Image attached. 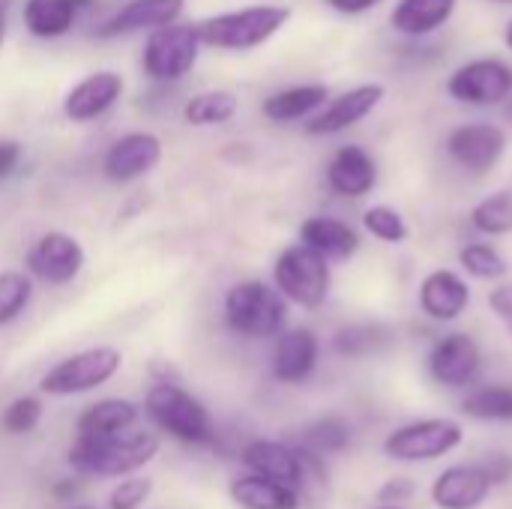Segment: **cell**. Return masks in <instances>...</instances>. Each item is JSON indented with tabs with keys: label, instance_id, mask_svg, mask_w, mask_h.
Instances as JSON below:
<instances>
[{
	"label": "cell",
	"instance_id": "obj_4",
	"mask_svg": "<svg viewBox=\"0 0 512 509\" xmlns=\"http://www.w3.org/2000/svg\"><path fill=\"white\" fill-rule=\"evenodd\" d=\"M225 321L246 339H270L279 336L288 321V300L279 288L249 279L225 294Z\"/></svg>",
	"mask_w": 512,
	"mask_h": 509
},
{
	"label": "cell",
	"instance_id": "obj_1",
	"mask_svg": "<svg viewBox=\"0 0 512 509\" xmlns=\"http://www.w3.org/2000/svg\"><path fill=\"white\" fill-rule=\"evenodd\" d=\"M159 456V441L150 432H120L105 438H87L75 435L72 450L66 456L69 468L81 477H129L144 471Z\"/></svg>",
	"mask_w": 512,
	"mask_h": 509
},
{
	"label": "cell",
	"instance_id": "obj_21",
	"mask_svg": "<svg viewBox=\"0 0 512 509\" xmlns=\"http://www.w3.org/2000/svg\"><path fill=\"white\" fill-rule=\"evenodd\" d=\"M183 6L186 0H129L99 27V36L108 39L120 33H138V30H156L174 24L183 15Z\"/></svg>",
	"mask_w": 512,
	"mask_h": 509
},
{
	"label": "cell",
	"instance_id": "obj_6",
	"mask_svg": "<svg viewBox=\"0 0 512 509\" xmlns=\"http://www.w3.org/2000/svg\"><path fill=\"white\" fill-rule=\"evenodd\" d=\"M123 366V354L117 348L99 345V348H87L78 351L66 360H60L54 369H48V375L39 381V390L48 396H78V393H90L102 384H108Z\"/></svg>",
	"mask_w": 512,
	"mask_h": 509
},
{
	"label": "cell",
	"instance_id": "obj_37",
	"mask_svg": "<svg viewBox=\"0 0 512 509\" xmlns=\"http://www.w3.org/2000/svg\"><path fill=\"white\" fill-rule=\"evenodd\" d=\"M153 492V480L150 477H138L129 474L120 480V486L108 495V509H141L147 504Z\"/></svg>",
	"mask_w": 512,
	"mask_h": 509
},
{
	"label": "cell",
	"instance_id": "obj_38",
	"mask_svg": "<svg viewBox=\"0 0 512 509\" xmlns=\"http://www.w3.org/2000/svg\"><path fill=\"white\" fill-rule=\"evenodd\" d=\"M480 468L486 471V477L492 480V486L495 483H507L512 477V456H507V453H492V456H486L480 462Z\"/></svg>",
	"mask_w": 512,
	"mask_h": 509
},
{
	"label": "cell",
	"instance_id": "obj_32",
	"mask_svg": "<svg viewBox=\"0 0 512 509\" xmlns=\"http://www.w3.org/2000/svg\"><path fill=\"white\" fill-rule=\"evenodd\" d=\"M459 264L468 276L474 279H483V282H492V279H504L510 273V264L507 258L489 246V243H468L462 252H459Z\"/></svg>",
	"mask_w": 512,
	"mask_h": 509
},
{
	"label": "cell",
	"instance_id": "obj_42",
	"mask_svg": "<svg viewBox=\"0 0 512 509\" xmlns=\"http://www.w3.org/2000/svg\"><path fill=\"white\" fill-rule=\"evenodd\" d=\"M411 492H414V483H408V480H393V483H387V486L381 489V498H384V501H390V498L402 501V498H408Z\"/></svg>",
	"mask_w": 512,
	"mask_h": 509
},
{
	"label": "cell",
	"instance_id": "obj_45",
	"mask_svg": "<svg viewBox=\"0 0 512 509\" xmlns=\"http://www.w3.org/2000/svg\"><path fill=\"white\" fill-rule=\"evenodd\" d=\"M504 42H507V48L512 51V21L507 24V30H504Z\"/></svg>",
	"mask_w": 512,
	"mask_h": 509
},
{
	"label": "cell",
	"instance_id": "obj_17",
	"mask_svg": "<svg viewBox=\"0 0 512 509\" xmlns=\"http://www.w3.org/2000/svg\"><path fill=\"white\" fill-rule=\"evenodd\" d=\"M489 492L492 480L480 465H453L435 480L432 501L438 509H477L486 504Z\"/></svg>",
	"mask_w": 512,
	"mask_h": 509
},
{
	"label": "cell",
	"instance_id": "obj_29",
	"mask_svg": "<svg viewBox=\"0 0 512 509\" xmlns=\"http://www.w3.org/2000/svg\"><path fill=\"white\" fill-rule=\"evenodd\" d=\"M462 411L474 420H498L512 423V387L507 384H489L474 390L465 402Z\"/></svg>",
	"mask_w": 512,
	"mask_h": 509
},
{
	"label": "cell",
	"instance_id": "obj_19",
	"mask_svg": "<svg viewBox=\"0 0 512 509\" xmlns=\"http://www.w3.org/2000/svg\"><path fill=\"white\" fill-rule=\"evenodd\" d=\"M318 336L306 327H294L279 333L276 351H273V375L282 384H303L312 378L318 366Z\"/></svg>",
	"mask_w": 512,
	"mask_h": 509
},
{
	"label": "cell",
	"instance_id": "obj_24",
	"mask_svg": "<svg viewBox=\"0 0 512 509\" xmlns=\"http://www.w3.org/2000/svg\"><path fill=\"white\" fill-rule=\"evenodd\" d=\"M90 0H27L24 3V27L39 39H57L72 30L81 9H87Z\"/></svg>",
	"mask_w": 512,
	"mask_h": 509
},
{
	"label": "cell",
	"instance_id": "obj_28",
	"mask_svg": "<svg viewBox=\"0 0 512 509\" xmlns=\"http://www.w3.org/2000/svg\"><path fill=\"white\" fill-rule=\"evenodd\" d=\"M240 102L231 90H204L183 105V120L192 126H219L237 114Z\"/></svg>",
	"mask_w": 512,
	"mask_h": 509
},
{
	"label": "cell",
	"instance_id": "obj_33",
	"mask_svg": "<svg viewBox=\"0 0 512 509\" xmlns=\"http://www.w3.org/2000/svg\"><path fill=\"white\" fill-rule=\"evenodd\" d=\"M387 342H390V333L381 324H351L333 336V348L342 357H363V354L384 348Z\"/></svg>",
	"mask_w": 512,
	"mask_h": 509
},
{
	"label": "cell",
	"instance_id": "obj_26",
	"mask_svg": "<svg viewBox=\"0 0 512 509\" xmlns=\"http://www.w3.org/2000/svg\"><path fill=\"white\" fill-rule=\"evenodd\" d=\"M327 99H330V90L324 84H297V87H288V90H279V93L267 96L261 111L273 123H291V120L309 117Z\"/></svg>",
	"mask_w": 512,
	"mask_h": 509
},
{
	"label": "cell",
	"instance_id": "obj_10",
	"mask_svg": "<svg viewBox=\"0 0 512 509\" xmlns=\"http://www.w3.org/2000/svg\"><path fill=\"white\" fill-rule=\"evenodd\" d=\"M312 459H318L315 453L309 450H294L288 444H279V441H267V438H258V441H249L246 450H243V465L252 471V474H261V477H270L276 483H285L291 489L300 492V486L306 483V474H309V465Z\"/></svg>",
	"mask_w": 512,
	"mask_h": 509
},
{
	"label": "cell",
	"instance_id": "obj_40",
	"mask_svg": "<svg viewBox=\"0 0 512 509\" xmlns=\"http://www.w3.org/2000/svg\"><path fill=\"white\" fill-rule=\"evenodd\" d=\"M21 159V147L15 141H0V177H6Z\"/></svg>",
	"mask_w": 512,
	"mask_h": 509
},
{
	"label": "cell",
	"instance_id": "obj_14",
	"mask_svg": "<svg viewBox=\"0 0 512 509\" xmlns=\"http://www.w3.org/2000/svg\"><path fill=\"white\" fill-rule=\"evenodd\" d=\"M483 366V354L480 345L468 336V333H450L444 336L432 354H429V375L441 384V387H468Z\"/></svg>",
	"mask_w": 512,
	"mask_h": 509
},
{
	"label": "cell",
	"instance_id": "obj_35",
	"mask_svg": "<svg viewBox=\"0 0 512 509\" xmlns=\"http://www.w3.org/2000/svg\"><path fill=\"white\" fill-rule=\"evenodd\" d=\"M33 285L24 273L18 270H6L0 273V327L12 324L30 303Z\"/></svg>",
	"mask_w": 512,
	"mask_h": 509
},
{
	"label": "cell",
	"instance_id": "obj_16",
	"mask_svg": "<svg viewBox=\"0 0 512 509\" xmlns=\"http://www.w3.org/2000/svg\"><path fill=\"white\" fill-rule=\"evenodd\" d=\"M120 96H123V78L117 72H111V69H102V72L87 75L84 81H78L66 93L63 114L72 123H87V120L102 117Z\"/></svg>",
	"mask_w": 512,
	"mask_h": 509
},
{
	"label": "cell",
	"instance_id": "obj_13",
	"mask_svg": "<svg viewBox=\"0 0 512 509\" xmlns=\"http://www.w3.org/2000/svg\"><path fill=\"white\" fill-rule=\"evenodd\" d=\"M81 267H84V249L75 237L63 231L42 234L27 252V270L48 285L72 282L81 273Z\"/></svg>",
	"mask_w": 512,
	"mask_h": 509
},
{
	"label": "cell",
	"instance_id": "obj_34",
	"mask_svg": "<svg viewBox=\"0 0 512 509\" xmlns=\"http://www.w3.org/2000/svg\"><path fill=\"white\" fill-rule=\"evenodd\" d=\"M363 228H366L375 240L393 243V246L405 243L408 234H411V231H408V222L402 219V213L393 210V207H387V204L369 207V210L363 213Z\"/></svg>",
	"mask_w": 512,
	"mask_h": 509
},
{
	"label": "cell",
	"instance_id": "obj_47",
	"mask_svg": "<svg viewBox=\"0 0 512 509\" xmlns=\"http://www.w3.org/2000/svg\"><path fill=\"white\" fill-rule=\"evenodd\" d=\"M75 509H93V507H75Z\"/></svg>",
	"mask_w": 512,
	"mask_h": 509
},
{
	"label": "cell",
	"instance_id": "obj_46",
	"mask_svg": "<svg viewBox=\"0 0 512 509\" xmlns=\"http://www.w3.org/2000/svg\"><path fill=\"white\" fill-rule=\"evenodd\" d=\"M507 117H510V120H512V96H510V99H507Z\"/></svg>",
	"mask_w": 512,
	"mask_h": 509
},
{
	"label": "cell",
	"instance_id": "obj_9",
	"mask_svg": "<svg viewBox=\"0 0 512 509\" xmlns=\"http://www.w3.org/2000/svg\"><path fill=\"white\" fill-rule=\"evenodd\" d=\"M447 93L462 105H504L512 96V69L504 60L477 57L471 63H462L450 75Z\"/></svg>",
	"mask_w": 512,
	"mask_h": 509
},
{
	"label": "cell",
	"instance_id": "obj_8",
	"mask_svg": "<svg viewBox=\"0 0 512 509\" xmlns=\"http://www.w3.org/2000/svg\"><path fill=\"white\" fill-rule=\"evenodd\" d=\"M462 444V426L453 420H417L384 441V453L396 462H432Z\"/></svg>",
	"mask_w": 512,
	"mask_h": 509
},
{
	"label": "cell",
	"instance_id": "obj_11",
	"mask_svg": "<svg viewBox=\"0 0 512 509\" xmlns=\"http://www.w3.org/2000/svg\"><path fill=\"white\" fill-rule=\"evenodd\" d=\"M384 84L372 81V84H357L345 93H339L336 99L321 105V114H315L306 123L309 135H339L351 126H357L360 120H366L384 99Z\"/></svg>",
	"mask_w": 512,
	"mask_h": 509
},
{
	"label": "cell",
	"instance_id": "obj_41",
	"mask_svg": "<svg viewBox=\"0 0 512 509\" xmlns=\"http://www.w3.org/2000/svg\"><path fill=\"white\" fill-rule=\"evenodd\" d=\"M336 12H342V15H360V12H369V9H375L381 0H327Z\"/></svg>",
	"mask_w": 512,
	"mask_h": 509
},
{
	"label": "cell",
	"instance_id": "obj_12",
	"mask_svg": "<svg viewBox=\"0 0 512 509\" xmlns=\"http://www.w3.org/2000/svg\"><path fill=\"white\" fill-rule=\"evenodd\" d=\"M447 153L471 174H486L507 153V132L495 123H465L450 132Z\"/></svg>",
	"mask_w": 512,
	"mask_h": 509
},
{
	"label": "cell",
	"instance_id": "obj_25",
	"mask_svg": "<svg viewBox=\"0 0 512 509\" xmlns=\"http://www.w3.org/2000/svg\"><path fill=\"white\" fill-rule=\"evenodd\" d=\"M231 501L243 509H297L300 492L261 474H246L231 483Z\"/></svg>",
	"mask_w": 512,
	"mask_h": 509
},
{
	"label": "cell",
	"instance_id": "obj_20",
	"mask_svg": "<svg viewBox=\"0 0 512 509\" xmlns=\"http://www.w3.org/2000/svg\"><path fill=\"white\" fill-rule=\"evenodd\" d=\"M471 306L468 282L453 270H432L420 282V309L435 321H456Z\"/></svg>",
	"mask_w": 512,
	"mask_h": 509
},
{
	"label": "cell",
	"instance_id": "obj_15",
	"mask_svg": "<svg viewBox=\"0 0 512 509\" xmlns=\"http://www.w3.org/2000/svg\"><path fill=\"white\" fill-rule=\"evenodd\" d=\"M159 159H162V141L153 132H129L108 147L102 159V171L111 183H132L147 171H153Z\"/></svg>",
	"mask_w": 512,
	"mask_h": 509
},
{
	"label": "cell",
	"instance_id": "obj_31",
	"mask_svg": "<svg viewBox=\"0 0 512 509\" xmlns=\"http://www.w3.org/2000/svg\"><path fill=\"white\" fill-rule=\"evenodd\" d=\"M351 444V429L345 420L339 417H324L315 420L306 432H303V450L315 453V456H330V453H342Z\"/></svg>",
	"mask_w": 512,
	"mask_h": 509
},
{
	"label": "cell",
	"instance_id": "obj_2",
	"mask_svg": "<svg viewBox=\"0 0 512 509\" xmlns=\"http://www.w3.org/2000/svg\"><path fill=\"white\" fill-rule=\"evenodd\" d=\"M147 417L168 432L174 441L186 447H213L216 444V426L210 411L183 387L171 381H159L144 396Z\"/></svg>",
	"mask_w": 512,
	"mask_h": 509
},
{
	"label": "cell",
	"instance_id": "obj_30",
	"mask_svg": "<svg viewBox=\"0 0 512 509\" xmlns=\"http://www.w3.org/2000/svg\"><path fill=\"white\" fill-rule=\"evenodd\" d=\"M471 225L474 231L486 234V237H504L512 234V192H495L489 198H483L474 210H471Z\"/></svg>",
	"mask_w": 512,
	"mask_h": 509
},
{
	"label": "cell",
	"instance_id": "obj_48",
	"mask_svg": "<svg viewBox=\"0 0 512 509\" xmlns=\"http://www.w3.org/2000/svg\"><path fill=\"white\" fill-rule=\"evenodd\" d=\"M384 509H396V507H384Z\"/></svg>",
	"mask_w": 512,
	"mask_h": 509
},
{
	"label": "cell",
	"instance_id": "obj_27",
	"mask_svg": "<svg viewBox=\"0 0 512 509\" xmlns=\"http://www.w3.org/2000/svg\"><path fill=\"white\" fill-rule=\"evenodd\" d=\"M138 423V408L126 399H102L96 405H90L75 426V435H87V438H105V435H120L135 429Z\"/></svg>",
	"mask_w": 512,
	"mask_h": 509
},
{
	"label": "cell",
	"instance_id": "obj_36",
	"mask_svg": "<svg viewBox=\"0 0 512 509\" xmlns=\"http://www.w3.org/2000/svg\"><path fill=\"white\" fill-rule=\"evenodd\" d=\"M39 420H42V402L36 396H21L3 411L0 426L9 435H27V432H33L39 426Z\"/></svg>",
	"mask_w": 512,
	"mask_h": 509
},
{
	"label": "cell",
	"instance_id": "obj_43",
	"mask_svg": "<svg viewBox=\"0 0 512 509\" xmlns=\"http://www.w3.org/2000/svg\"><path fill=\"white\" fill-rule=\"evenodd\" d=\"M75 489H78V486H75V480H63V483H57L51 492H54V498H69Z\"/></svg>",
	"mask_w": 512,
	"mask_h": 509
},
{
	"label": "cell",
	"instance_id": "obj_18",
	"mask_svg": "<svg viewBox=\"0 0 512 509\" xmlns=\"http://www.w3.org/2000/svg\"><path fill=\"white\" fill-rule=\"evenodd\" d=\"M327 183L342 198H363L378 183V165L360 144L339 147L327 162Z\"/></svg>",
	"mask_w": 512,
	"mask_h": 509
},
{
	"label": "cell",
	"instance_id": "obj_44",
	"mask_svg": "<svg viewBox=\"0 0 512 509\" xmlns=\"http://www.w3.org/2000/svg\"><path fill=\"white\" fill-rule=\"evenodd\" d=\"M3 39H6V6L0 3V48H3Z\"/></svg>",
	"mask_w": 512,
	"mask_h": 509
},
{
	"label": "cell",
	"instance_id": "obj_39",
	"mask_svg": "<svg viewBox=\"0 0 512 509\" xmlns=\"http://www.w3.org/2000/svg\"><path fill=\"white\" fill-rule=\"evenodd\" d=\"M489 306L495 309V315L510 327L512 333V285H501L489 294Z\"/></svg>",
	"mask_w": 512,
	"mask_h": 509
},
{
	"label": "cell",
	"instance_id": "obj_3",
	"mask_svg": "<svg viewBox=\"0 0 512 509\" xmlns=\"http://www.w3.org/2000/svg\"><path fill=\"white\" fill-rule=\"evenodd\" d=\"M291 21L288 6L276 3H261V6H246L234 12L213 15L198 24L201 45L219 48V51H252L273 39L285 24Z\"/></svg>",
	"mask_w": 512,
	"mask_h": 509
},
{
	"label": "cell",
	"instance_id": "obj_7",
	"mask_svg": "<svg viewBox=\"0 0 512 509\" xmlns=\"http://www.w3.org/2000/svg\"><path fill=\"white\" fill-rule=\"evenodd\" d=\"M198 24H165L147 36L141 66L153 81H180L198 60Z\"/></svg>",
	"mask_w": 512,
	"mask_h": 509
},
{
	"label": "cell",
	"instance_id": "obj_22",
	"mask_svg": "<svg viewBox=\"0 0 512 509\" xmlns=\"http://www.w3.org/2000/svg\"><path fill=\"white\" fill-rule=\"evenodd\" d=\"M459 0H399L390 12V24L402 36H429L444 27Z\"/></svg>",
	"mask_w": 512,
	"mask_h": 509
},
{
	"label": "cell",
	"instance_id": "obj_49",
	"mask_svg": "<svg viewBox=\"0 0 512 509\" xmlns=\"http://www.w3.org/2000/svg\"><path fill=\"white\" fill-rule=\"evenodd\" d=\"M501 3H507V0H501Z\"/></svg>",
	"mask_w": 512,
	"mask_h": 509
},
{
	"label": "cell",
	"instance_id": "obj_5",
	"mask_svg": "<svg viewBox=\"0 0 512 509\" xmlns=\"http://www.w3.org/2000/svg\"><path fill=\"white\" fill-rule=\"evenodd\" d=\"M273 279L279 294L300 309H318L330 294V264L306 243H294L276 258Z\"/></svg>",
	"mask_w": 512,
	"mask_h": 509
},
{
	"label": "cell",
	"instance_id": "obj_23",
	"mask_svg": "<svg viewBox=\"0 0 512 509\" xmlns=\"http://www.w3.org/2000/svg\"><path fill=\"white\" fill-rule=\"evenodd\" d=\"M300 240L306 246H312L315 252H321L324 258H336L345 261L360 249V237L357 231L333 216H312L300 225Z\"/></svg>",
	"mask_w": 512,
	"mask_h": 509
}]
</instances>
